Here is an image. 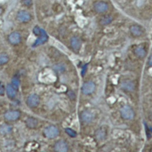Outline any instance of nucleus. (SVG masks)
<instances>
[{"mask_svg":"<svg viewBox=\"0 0 152 152\" xmlns=\"http://www.w3.org/2000/svg\"><path fill=\"white\" fill-rule=\"evenodd\" d=\"M33 33L35 35L38 36V39L35 41L33 45V47L41 45L48 40V35L46 34V31L38 26H35L33 28Z\"/></svg>","mask_w":152,"mask_h":152,"instance_id":"1","label":"nucleus"},{"mask_svg":"<svg viewBox=\"0 0 152 152\" xmlns=\"http://www.w3.org/2000/svg\"><path fill=\"white\" fill-rule=\"evenodd\" d=\"M94 10L98 13H104L109 9V5L104 1H96L93 4Z\"/></svg>","mask_w":152,"mask_h":152,"instance_id":"2","label":"nucleus"},{"mask_svg":"<svg viewBox=\"0 0 152 152\" xmlns=\"http://www.w3.org/2000/svg\"><path fill=\"white\" fill-rule=\"evenodd\" d=\"M44 134L47 138H55L59 134V130L55 126L50 125L45 129Z\"/></svg>","mask_w":152,"mask_h":152,"instance_id":"3","label":"nucleus"},{"mask_svg":"<svg viewBox=\"0 0 152 152\" xmlns=\"http://www.w3.org/2000/svg\"><path fill=\"white\" fill-rule=\"evenodd\" d=\"M121 114L122 117L126 120H131L134 116L133 110L128 105H125L121 108Z\"/></svg>","mask_w":152,"mask_h":152,"instance_id":"4","label":"nucleus"},{"mask_svg":"<svg viewBox=\"0 0 152 152\" xmlns=\"http://www.w3.org/2000/svg\"><path fill=\"white\" fill-rule=\"evenodd\" d=\"M31 18L30 14L25 10H21L17 14V20L21 23H27L30 21Z\"/></svg>","mask_w":152,"mask_h":152,"instance_id":"5","label":"nucleus"},{"mask_svg":"<svg viewBox=\"0 0 152 152\" xmlns=\"http://www.w3.org/2000/svg\"><path fill=\"white\" fill-rule=\"evenodd\" d=\"M40 102V97L36 94H32L28 97L27 99V104L29 107L35 108L38 105Z\"/></svg>","mask_w":152,"mask_h":152,"instance_id":"6","label":"nucleus"},{"mask_svg":"<svg viewBox=\"0 0 152 152\" xmlns=\"http://www.w3.org/2000/svg\"><path fill=\"white\" fill-rule=\"evenodd\" d=\"M96 88L95 84L92 82H87L83 84L82 91L85 95H90L92 94Z\"/></svg>","mask_w":152,"mask_h":152,"instance_id":"7","label":"nucleus"},{"mask_svg":"<svg viewBox=\"0 0 152 152\" xmlns=\"http://www.w3.org/2000/svg\"><path fill=\"white\" fill-rule=\"evenodd\" d=\"M8 40L11 44L13 45H18L21 42V35L18 32H16V31L13 32L9 35Z\"/></svg>","mask_w":152,"mask_h":152,"instance_id":"8","label":"nucleus"},{"mask_svg":"<svg viewBox=\"0 0 152 152\" xmlns=\"http://www.w3.org/2000/svg\"><path fill=\"white\" fill-rule=\"evenodd\" d=\"M20 113L18 111H8L5 113L4 117L9 121H13L18 119L20 117Z\"/></svg>","mask_w":152,"mask_h":152,"instance_id":"9","label":"nucleus"},{"mask_svg":"<svg viewBox=\"0 0 152 152\" xmlns=\"http://www.w3.org/2000/svg\"><path fill=\"white\" fill-rule=\"evenodd\" d=\"M68 148L67 143L63 140L57 141L55 145V150L56 152H66L68 151Z\"/></svg>","mask_w":152,"mask_h":152,"instance_id":"10","label":"nucleus"},{"mask_svg":"<svg viewBox=\"0 0 152 152\" xmlns=\"http://www.w3.org/2000/svg\"><path fill=\"white\" fill-rule=\"evenodd\" d=\"M72 48L75 51H78L81 47V41L80 39L77 37H73L70 41Z\"/></svg>","mask_w":152,"mask_h":152,"instance_id":"11","label":"nucleus"},{"mask_svg":"<svg viewBox=\"0 0 152 152\" xmlns=\"http://www.w3.org/2000/svg\"><path fill=\"white\" fill-rule=\"evenodd\" d=\"M130 31L131 34L136 37L141 36L143 33V30L142 28L137 25H134L131 26Z\"/></svg>","mask_w":152,"mask_h":152,"instance_id":"12","label":"nucleus"},{"mask_svg":"<svg viewBox=\"0 0 152 152\" xmlns=\"http://www.w3.org/2000/svg\"><path fill=\"white\" fill-rule=\"evenodd\" d=\"M81 118L84 122L89 123L92 121L94 118V116L93 113L89 111H85L82 113Z\"/></svg>","mask_w":152,"mask_h":152,"instance_id":"13","label":"nucleus"},{"mask_svg":"<svg viewBox=\"0 0 152 152\" xmlns=\"http://www.w3.org/2000/svg\"><path fill=\"white\" fill-rule=\"evenodd\" d=\"M7 96L10 98H14L17 95V90L12 84H8L6 88Z\"/></svg>","mask_w":152,"mask_h":152,"instance_id":"14","label":"nucleus"},{"mask_svg":"<svg viewBox=\"0 0 152 152\" xmlns=\"http://www.w3.org/2000/svg\"><path fill=\"white\" fill-rule=\"evenodd\" d=\"M12 131V128L9 125L2 124L0 126V133L2 134L5 135L10 133Z\"/></svg>","mask_w":152,"mask_h":152,"instance_id":"15","label":"nucleus"},{"mask_svg":"<svg viewBox=\"0 0 152 152\" xmlns=\"http://www.w3.org/2000/svg\"><path fill=\"white\" fill-rule=\"evenodd\" d=\"M37 120L33 118H29L26 121V124L30 128H35L37 125Z\"/></svg>","mask_w":152,"mask_h":152,"instance_id":"16","label":"nucleus"},{"mask_svg":"<svg viewBox=\"0 0 152 152\" xmlns=\"http://www.w3.org/2000/svg\"><path fill=\"white\" fill-rule=\"evenodd\" d=\"M122 87L127 91H133L134 88V84L131 81H124L121 84Z\"/></svg>","mask_w":152,"mask_h":152,"instance_id":"17","label":"nucleus"},{"mask_svg":"<svg viewBox=\"0 0 152 152\" xmlns=\"http://www.w3.org/2000/svg\"><path fill=\"white\" fill-rule=\"evenodd\" d=\"M113 21V17L110 15L104 16L100 20V23L103 25H108Z\"/></svg>","mask_w":152,"mask_h":152,"instance_id":"18","label":"nucleus"},{"mask_svg":"<svg viewBox=\"0 0 152 152\" xmlns=\"http://www.w3.org/2000/svg\"><path fill=\"white\" fill-rule=\"evenodd\" d=\"M9 60V56L5 53H1L0 54V66L4 65L8 62Z\"/></svg>","mask_w":152,"mask_h":152,"instance_id":"19","label":"nucleus"},{"mask_svg":"<svg viewBox=\"0 0 152 152\" xmlns=\"http://www.w3.org/2000/svg\"><path fill=\"white\" fill-rule=\"evenodd\" d=\"M135 53L139 57H144L146 55L145 50L142 47H138L135 50Z\"/></svg>","mask_w":152,"mask_h":152,"instance_id":"20","label":"nucleus"},{"mask_svg":"<svg viewBox=\"0 0 152 152\" xmlns=\"http://www.w3.org/2000/svg\"><path fill=\"white\" fill-rule=\"evenodd\" d=\"M65 132L66 133L69 135L70 137H75L77 136V133L76 131L73 130L71 128H66L65 129Z\"/></svg>","mask_w":152,"mask_h":152,"instance_id":"21","label":"nucleus"},{"mask_svg":"<svg viewBox=\"0 0 152 152\" xmlns=\"http://www.w3.org/2000/svg\"><path fill=\"white\" fill-rule=\"evenodd\" d=\"M20 80L17 77H14L13 78V79H12V85L14 86L16 90L18 89L19 86H20Z\"/></svg>","mask_w":152,"mask_h":152,"instance_id":"22","label":"nucleus"},{"mask_svg":"<svg viewBox=\"0 0 152 152\" xmlns=\"http://www.w3.org/2000/svg\"><path fill=\"white\" fill-rule=\"evenodd\" d=\"M22 2L25 7H30L32 5V0H22Z\"/></svg>","mask_w":152,"mask_h":152,"instance_id":"23","label":"nucleus"},{"mask_svg":"<svg viewBox=\"0 0 152 152\" xmlns=\"http://www.w3.org/2000/svg\"><path fill=\"white\" fill-rule=\"evenodd\" d=\"M4 92H5V87L2 83L0 82V95H4Z\"/></svg>","mask_w":152,"mask_h":152,"instance_id":"24","label":"nucleus"},{"mask_svg":"<svg viewBox=\"0 0 152 152\" xmlns=\"http://www.w3.org/2000/svg\"><path fill=\"white\" fill-rule=\"evenodd\" d=\"M149 65L150 66H152V56L151 57V58H150V59H149Z\"/></svg>","mask_w":152,"mask_h":152,"instance_id":"25","label":"nucleus"},{"mask_svg":"<svg viewBox=\"0 0 152 152\" xmlns=\"http://www.w3.org/2000/svg\"><path fill=\"white\" fill-rule=\"evenodd\" d=\"M151 131L152 132V128H151Z\"/></svg>","mask_w":152,"mask_h":152,"instance_id":"26","label":"nucleus"}]
</instances>
